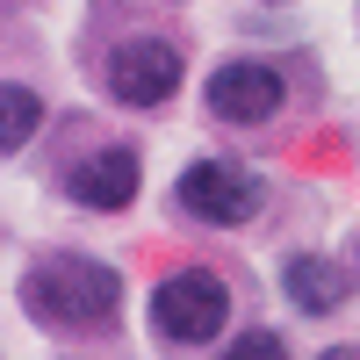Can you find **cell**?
<instances>
[{
  "label": "cell",
  "instance_id": "52a82bcc",
  "mask_svg": "<svg viewBox=\"0 0 360 360\" xmlns=\"http://www.w3.org/2000/svg\"><path fill=\"white\" fill-rule=\"evenodd\" d=\"M281 288H288L310 317H324V310H339V303H346V274H339L332 259H317V252H295V259L281 266Z\"/></svg>",
  "mask_w": 360,
  "mask_h": 360
},
{
  "label": "cell",
  "instance_id": "3957f363",
  "mask_svg": "<svg viewBox=\"0 0 360 360\" xmlns=\"http://www.w3.org/2000/svg\"><path fill=\"white\" fill-rule=\"evenodd\" d=\"M180 209L202 224H245L259 209V180L245 166H224V159H195L180 173Z\"/></svg>",
  "mask_w": 360,
  "mask_h": 360
},
{
  "label": "cell",
  "instance_id": "9c48e42d",
  "mask_svg": "<svg viewBox=\"0 0 360 360\" xmlns=\"http://www.w3.org/2000/svg\"><path fill=\"white\" fill-rule=\"evenodd\" d=\"M224 360H288V353H281V339H274V332H245Z\"/></svg>",
  "mask_w": 360,
  "mask_h": 360
},
{
  "label": "cell",
  "instance_id": "ba28073f",
  "mask_svg": "<svg viewBox=\"0 0 360 360\" xmlns=\"http://www.w3.org/2000/svg\"><path fill=\"white\" fill-rule=\"evenodd\" d=\"M29 130H37V94L29 86H8V123H0V152H22Z\"/></svg>",
  "mask_w": 360,
  "mask_h": 360
},
{
  "label": "cell",
  "instance_id": "5b68a950",
  "mask_svg": "<svg viewBox=\"0 0 360 360\" xmlns=\"http://www.w3.org/2000/svg\"><path fill=\"white\" fill-rule=\"evenodd\" d=\"M274 108H281V72L274 65L231 58V65L209 79V115H224V123H266Z\"/></svg>",
  "mask_w": 360,
  "mask_h": 360
},
{
  "label": "cell",
  "instance_id": "277c9868",
  "mask_svg": "<svg viewBox=\"0 0 360 360\" xmlns=\"http://www.w3.org/2000/svg\"><path fill=\"white\" fill-rule=\"evenodd\" d=\"M108 86H115V101H137V108H159L173 86H180V51L159 44V37H137L108 58Z\"/></svg>",
  "mask_w": 360,
  "mask_h": 360
},
{
  "label": "cell",
  "instance_id": "6da1fadb",
  "mask_svg": "<svg viewBox=\"0 0 360 360\" xmlns=\"http://www.w3.org/2000/svg\"><path fill=\"white\" fill-rule=\"evenodd\" d=\"M29 310L58 317V324H108L123 310V281H115V266H101V259L58 252L44 266H29Z\"/></svg>",
  "mask_w": 360,
  "mask_h": 360
},
{
  "label": "cell",
  "instance_id": "7a4b0ae2",
  "mask_svg": "<svg viewBox=\"0 0 360 360\" xmlns=\"http://www.w3.org/2000/svg\"><path fill=\"white\" fill-rule=\"evenodd\" d=\"M224 310H231V288L217 274H202V266H180V274L159 281L152 295V324L173 339V346H202L224 332Z\"/></svg>",
  "mask_w": 360,
  "mask_h": 360
},
{
  "label": "cell",
  "instance_id": "30bf717a",
  "mask_svg": "<svg viewBox=\"0 0 360 360\" xmlns=\"http://www.w3.org/2000/svg\"><path fill=\"white\" fill-rule=\"evenodd\" d=\"M324 360H360V353H346V346H332V353H324Z\"/></svg>",
  "mask_w": 360,
  "mask_h": 360
},
{
  "label": "cell",
  "instance_id": "8992f818",
  "mask_svg": "<svg viewBox=\"0 0 360 360\" xmlns=\"http://www.w3.org/2000/svg\"><path fill=\"white\" fill-rule=\"evenodd\" d=\"M65 195L86 209H123L137 195V152H94L65 173Z\"/></svg>",
  "mask_w": 360,
  "mask_h": 360
}]
</instances>
